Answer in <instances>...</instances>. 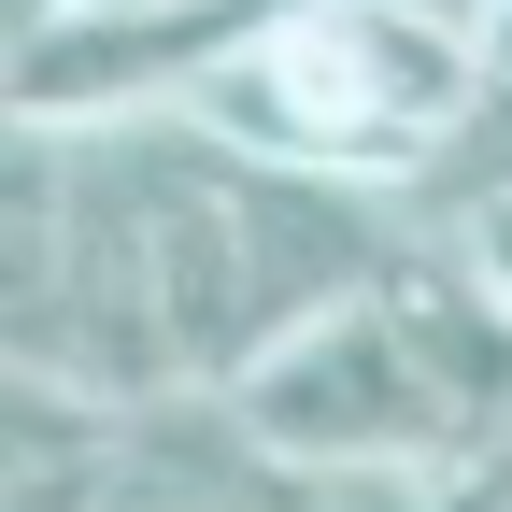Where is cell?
<instances>
[{
	"label": "cell",
	"mask_w": 512,
	"mask_h": 512,
	"mask_svg": "<svg viewBox=\"0 0 512 512\" xmlns=\"http://www.w3.org/2000/svg\"><path fill=\"white\" fill-rule=\"evenodd\" d=\"M143 214H157V328H171V399H242L299 328L370 299L413 242V200L313 171H256L200 128H143Z\"/></svg>",
	"instance_id": "cell-1"
},
{
	"label": "cell",
	"mask_w": 512,
	"mask_h": 512,
	"mask_svg": "<svg viewBox=\"0 0 512 512\" xmlns=\"http://www.w3.org/2000/svg\"><path fill=\"white\" fill-rule=\"evenodd\" d=\"M228 413L256 427V456L299 470L313 498H370V484L456 498V484H470V441H456V413L427 399V370L399 356L384 299H342L328 328H299V342L256 370Z\"/></svg>",
	"instance_id": "cell-2"
},
{
	"label": "cell",
	"mask_w": 512,
	"mask_h": 512,
	"mask_svg": "<svg viewBox=\"0 0 512 512\" xmlns=\"http://www.w3.org/2000/svg\"><path fill=\"white\" fill-rule=\"evenodd\" d=\"M185 128L256 171H313V185H370V200H413L427 157H413V128L384 114L370 86V43L356 15H256L228 43V72L185 100Z\"/></svg>",
	"instance_id": "cell-3"
},
{
	"label": "cell",
	"mask_w": 512,
	"mask_h": 512,
	"mask_svg": "<svg viewBox=\"0 0 512 512\" xmlns=\"http://www.w3.org/2000/svg\"><path fill=\"white\" fill-rule=\"evenodd\" d=\"M86 512H342V498L271 470L228 399H143V413H114L100 470H86Z\"/></svg>",
	"instance_id": "cell-4"
},
{
	"label": "cell",
	"mask_w": 512,
	"mask_h": 512,
	"mask_svg": "<svg viewBox=\"0 0 512 512\" xmlns=\"http://www.w3.org/2000/svg\"><path fill=\"white\" fill-rule=\"evenodd\" d=\"M86 15H157V29H200V15H271V0H86Z\"/></svg>",
	"instance_id": "cell-5"
},
{
	"label": "cell",
	"mask_w": 512,
	"mask_h": 512,
	"mask_svg": "<svg viewBox=\"0 0 512 512\" xmlns=\"http://www.w3.org/2000/svg\"><path fill=\"white\" fill-rule=\"evenodd\" d=\"M484 86H512V0L484 15Z\"/></svg>",
	"instance_id": "cell-6"
},
{
	"label": "cell",
	"mask_w": 512,
	"mask_h": 512,
	"mask_svg": "<svg viewBox=\"0 0 512 512\" xmlns=\"http://www.w3.org/2000/svg\"><path fill=\"white\" fill-rule=\"evenodd\" d=\"M271 15H399V0H271Z\"/></svg>",
	"instance_id": "cell-7"
},
{
	"label": "cell",
	"mask_w": 512,
	"mask_h": 512,
	"mask_svg": "<svg viewBox=\"0 0 512 512\" xmlns=\"http://www.w3.org/2000/svg\"><path fill=\"white\" fill-rule=\"evenodd\" d=\"M456 15H470V29H484V15H498V0H456Z\"/></svg>",
	"instance_id": "cell-8"
}]
</instances>
